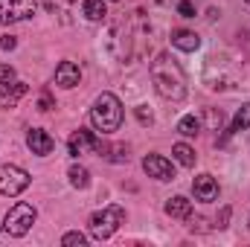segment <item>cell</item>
<instances>
[{
	"instance_id": "cell-16",
	"label": "cell",
	"mask_w": 250,
	"mask_h": 247,
	"mask_svg": "<svg viewBox=\"0 0 250 247\" xmlns=\"http://www.w3.org/2000/svg\"><path fill=\"white\" fill-rule=\"evenodd\" d=\"M67 178H70V184L76 186V189H87V184H90V172L84 169V166H70V172H67Z\"/></svg>"
},
{
	"instance_id": "cell-18",
	"label": "cell",
	"mask_w": 250,
	"mask_h": 247,
	"mask_svg": "<svg viewBox=\"0 0 250 247\" xmlns=\"http://www.w3.org/2000/svg\"><path fill=\"white\" fill-rule=\"evenodd\" d=\"M245 128H250V102H248V105H242V108L236 111V117H233V128H230V134H233V131H245Z\"/></svg>"
},
{
	"instance_id": "cell-5",
	"label": "cell",
	"mask_w": 250,
	"mask_h": 247,
	"mask_svg": "<svg viewBox=\"0 0 250 247\" xmlns=\"http://www.w3.org/2000/svg\"><path fill=\"white\" fill-rule=\"evenodd\" d=\"M26 186H29V172H23L21 166H12V163L0 166V195L15 198V195H21Z\"/></svg>"
},
{
	"instance_id": "cell-6",
	"label": "cell",
	"mask_w": 250,
	"mask_h": 247,
	"mask_svg": "<svg viewBox=\"0 0 250 247\" xmlns=\"http://www.w3.org/2000/svg\"><path fill=\"white\" fill-rule=\"evenodd\" d=\"M38 9L35 0H0V23H18L32 18Z\"/></svg>"
},
{
	"instance_id": "cell-11",
	"label": "cell",
	"mask_w": 250,
	"mask_h": 247,
	"mask_svg": "<svg viewBox=\"0 0 250 247\" xmlns=\"http://www.w3.org/2000/svg\"><path fill=\"white\" fill-rule=\"evenodd\" d=\"M79 82H82V70L73 62H62L56 67V84L59 87H76Z\"/></svg>"
},
{
	"instance_id": "cell-4",
	"label": "cell",
	"mask_w": 250,
	"mask_h": 247,
	"mask_svg": "<svg viewBox=\"0 0 250 247\" xmlns=\"http://www.w3.org/2000/svg\"><path fill=\"white\" fill-rule=\"evenodd\" d=\"M35 218H38L35 206H32V204H26V201H18V204L6 212L3 230H9V236H18V239H21V236H26V233L32 230Z\"/></svg>"
},
{
	"instance_id": "cell-2",
	"label": "cell",
	"mask_w": 250,
	"mask_h": 247,
	"mask_svg": "<svg viewBox=\"0 0 250 247\" xmlns=\"http://www.w3.org/2000/svg\"><path fill=\"white\" fill-rule=\"evenodd\" d=\"M90 123L99 134H114L123 125V102L114 93H102L96 96L93 108H90Z\"/></svg>"
},
{
	"instance_id": "cell-9",
	"label": "cell",
	"mask_w": 250,
	"mask_h": 247,
	"mask_svg": "<svg viewBox=\"0 0 250 247\" xmlns=\"http://www.w3.org/2000/svg\"><path fill=\"white\" fill-rule=\"evenodd\" d=\"M26 145H29V151H32V154L47 157V154H53L56 140H53L44 128H29V134H26Z\"/></svg>"
},
{
	"instance_id": "cell-21",
	"label": "cell",
	"mask_w": 250,
	"mask_h": 247,
	"mask_svg": "<svg viewBox=\"0 0 250 247\" xmlns=\"http://www.w3.org/2000/svg\"><path fill=\"white\" fill-rule=\"evenodd\" d=\"M15 82V67L12 64H0V84H12Z\"/></svg>"
},
{
	"instance_id": "cell-13",
	"label": "cell",
	"mask_w": 250,
	"mask_h": 247,
	"mask_svg": "<svg viewBox=\"0 0 250 247\" xmlns=\"http://www.w3.org/2000/svg\"><path fill=\"white\" fill-rule=\"evenodd\" d=\"M172 44H175L178 50H184V53H195V50L201 47V38H198L195 32H189V29H175V32H172Z\"/></svg>"
},
{
	"instance_id": "cell-1",
	"label": "cell",
	"mask_w": 250,
	"mask_h": 247,
	"mask_svg": "<svg viewBox=\"0 0 250 247\" xmlns=\"http://www.w3.org/2000/svg\"><path fill=\"white\" fill-rule=\"evenodd\" d=\"M151 82L157 87V93L163 99H172V102H181L187 96V76L181 70V64L175 62L169 53H160L154 62H151Z\"/></svg>"
},
{
	"instance_id": "cell-26",
	"label": "cell",
	"mask_w": 250,
	"mask_h": 247,
	"mask_svg": "<svg viewBox=\"0 0 250 247\" xmlns=\"http://www.w3.org/2000/svg\"><path fill=\"white\" fill-rule=\"evenodd\" d=\"M0 233H3V227H0Z\"/></svg>"
},
{
	"instance_id": "cell-10",
	"label": "cell",
	"mask_w": 250,
	"mask_h": 247,
	"mask_svg": "<svg viewBox=\"0 0 250 247\" xmlns=\"http://www.w3.org/2000/svg\"><path fill=\"white\" fill-rule=\"evenodd\" d=\"M192 192H195V198H198V201L209 204V201H215V198H218V184H215V178H212V175H198V178L192 181Z\"/></svg>"
},
{
	"instance_id": "cell-25",
	"label": "cell",
	"mask_w": 250,
	"mask_h": 247,
	"mask_svg": "<svg viewBox=\"0 0 250 247\" xmlns=\"http://www.w3.org/2000/svg\"><path fill=\"white\" fill-rule=\"evenodd\" d=\"M15 44H18V41H15L12 35H3V38H0V47H3V50H15Z\"/></svg>"
},
{
	"instance_id": "cell-19",
	"label": "cell",
	"mask_w": 250,
	"mask_h": 247,
	"mask_svg": "<svg viewBox=\"0 0 250 247\" xmlns=\"http://www.w3.org/2000/svg\"><path fill=\"white\" fill-rule=\"evenodd\" d=\"M178 131H181V134H184V137H195V134H198V131H201V120H198V117H192V114H189V117H184V120H181V123H178Z\"/></svg>"
},
{
	"instance_id": "cell-24",
	"label": "cell",
	"mask_w": 250,
	"mask_h": 247,
	"mask_svg": "<svg viewBox=\"0 0 250 247\" xmlns=\"http://www.w3.org/2000/svg\"><path fill=\"white\" fill-rule=\"evenodd\" d=\"M53 108V99H50V93H41V99H38V111H50Z\"/></svg>"
},
{
	"instance_id": "cell-3",
	"label": "cell",
	"mask_w": 250,
	"mask_h": 247,
	"mask_svg": "<svg viewBox=\"0 0 250 247\" xmlns=\"http://www.w3.org/2000/svg\"><path fill=\"white\" fill-rule=\"evenodd\" d=\"M123 224H125V209L114 204V206H108V209H102V212H96V215L90 218V236H93L96 242H105V239H111Z\"/></svg>"
},
{
	"instance_id": "cell-7",
	"label": "cell",
	"mask_w": 250,
	"mask_h": 247,
	"mask_svg": "<svg viewBox=\"0 0 250 247\" xmlns=\"http://www.w3.org/2000/svg\"><path fill=\"white\" fill-rule=\"evenodd\" d=\"M70 154L73 157H82V154H90V151H108V145H102L99 140H96V134L93 131H87V128H79L73 137H70Z\"/></svg>"
},
{
	"instance_id": "cell-12",
	"label": "cell",
	"mask_w": 250,
	"mask_h": 247,
	"mask_svg": "<svg viewBox=\"0 0 250 247\" xmlns=\"http://www.w3.org/2000/svg\"><path fill=\"white\" fill-rule=\"evenodd\" d=\"M29 87L23 82H12V84H0V108H15L18 99L26 93Z\"/></svg>"
},
{
	"instance_id": "cell-27",
	"label": "cell",
	"mask_w": 250,
	"mask_h": 247,
	"mask_svg": "<svg viewBox=\"0 0 250 247\" xmlns=\"http://www.w3.org/2000/svg\"><path fill=\"white\" fill-rule=\"evenodd\" d=\"M248 6H250V0H248Z\"/></svg>"
},
{
	"instance_id": "cell-23",
	"label": "cell",
	"mask_w": 250,
	"mask_h": 247,
	"mask_svg": "<svg viewBox=\"0 0 250 247\" xmlns=\"http://www.w3.org/2000/svg\"><path fill=\"white\" fill-rule=\"evenodd\" d=\"M137 120L143 125H148L151 123V111H146V105H140V108H137Z\"/></svg>"
},
{
	"instance_id": "cell-8",
	"label": "cell",
	"mask_w": 250,
	"mask_h": 247,
	"mask_svg": "<svg viewBox=\"0 0 250 247\" xmlns=\"http://www.w3.org/2000/svg\"><path fill=\"white\" fill-rule=\"evenodd\" d=\"M143 169H146V175L154 178V181H172V178H175V166H172L166 157H160V154H146V157H143Z\"/></svg>"
},
{
	"instance_id": "cell-20",
	"label": "cell",
	"mask_w": 250,
	"mask_h": 247,
	"mask_svg": "<svg viewBox=\"0 0 250 247\" xmlns=\"http://www.w3.org/2000/svg\"><path fill=\"white\" fill-rule=\"evenodd\" d=\"M62 245L64 247H82V245H87V236L84 233H67L62 239Z\"/></svg>"
},
{
	"instance_id": "cell-17",
	"label": "cell",
	"mask_w": 250,
	"mask_h": 247,
	"mask_svg": "<svg viewBox=\"0 0 250 247\" xmlns=\"http://www.w3.org/2000/svg\"><path fill=\"white\" fill-rule=\"evenodd\" d=\"M172 154H175V160H178L181 166H187V169H192V166H195V151L189 148L187 143H178V145L172 148Z\"/></svg>"
},
{
	"instance_id": "cell-15",
	"label": "cell",
	"mask_w": 250,
	"mask_h": 247,
	"mask_svg": "<svg viewBox=\"0 0 250 247\" xmlns=\"http://www.w3.org/2000/svg\"><path fill=\"white\" fill-rule=\"evenodd\" d=\"M82 12H84L87 21H102V18L108 15L105 0H84V3H82Z\"/></svg>"
},
{
	"instance_id": "cell-14",
	"label": "cell",
	"mask_w": 250,
	"mask_h": 247,
	"mask_svg": "<svg viewBox=\"0 0 250 247\" xmlns=\"http://www.w3.org/2000/svg\"><path fill=\"white\" fill-rule=\"evenodd\" d=\"M166 215H172V218H189L192 215V201H187L184 195L169 198L166 201Z\"/></svg>"
},
{
	"instance_id": "cell-22",
	"label": "cell",
	"mask_w": 250,
	"mask_h": 247,
	"mask_svg": "<svg viewBox=\"0 0 250 247\" xmlns=\"http://www.w3.org/2000/svg\"><path fill=\"white\" fill-rule=\"evenodd\" d=\"M178 12H181L184 18H195V6H192L189 0H181V3H178Z\"/></svg>"
}]
</instances>
